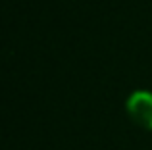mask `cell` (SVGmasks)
<instances>
[{
	"label": "cell",
	"mask_w": 152,
	"mask_h": 150,
	"mask_svg": "<svg viewBox=\"0 0 152 150\" xmlns=\"http://www.w3.org/2000/svg\"><path fill=\"white\" fill-rule=\"evenodd\" d=\"M129 117L142 129H152V94L150 92H135L127 100Z\"/></svg>",
	"instance_id": "1"
}]
</instances>
